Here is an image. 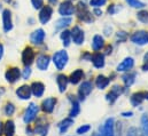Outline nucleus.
Wrapping results in <instances>:
<instances>
[{
    "mask_svg": "<svg viewBox=\"0 0 148 136\" xmlns=\"http://www.w3.org/2000/svg\"><path fill=\"white\" fill-rule=\"evenodd\" d=\"M75 13L77 15V17L85 22V23H92L93 22V16H92V13L90 12V9L87 8V6L83 2V1H79L75 8Z\"/></svg>",
    "mask_w": 148,
    "mask_h": 136,
    "instance_id": "nucleus-1",
    "label": "nucleus"
},
{
    "mask_svg": "<svg viewBox=\"0 0 148 136\" xmlns=\"http://www.w3.org/2000/svg\"><path fill=\"white\" fill-rule=\"evenodd\" d=\"M68 61H69V56L66 50H59L53 55V62L58 70H63Z\"/></svg>",
    "mask_w": 148,
    "mask_h": 136,
    "instance_id": "nucleus-2",
    "label": "nucleus"
},
{
    "mask_svg": "<svg viewBox=\"0 0 148 136\" xmlns=\"http://www.w3.org/2000/svg\"><path fill=\"white\" fill-rule=\"evenodd\" d=\"M75 7L73 1L70 0H64L60 3L59 6V14L61 16H66V17H70L71 15H74L75 13Z\"/></svg>",
    "mask_w": 148,
    "mask_h": 136,
    "instance_id": "nucleus-3",
    "label": "nucleus"
},
{
    "mask_svg": "<svg viewBox=\"0 0 148 136\" xmlns=\"http://www.w3.org/2000/svg\"><path fill=\"white\" fill-rule=\"evenodd\" d=\"M52 15H53V8L52 6L49 5H44L41 8H40V12H39V21L41 24H47L51 18H52Z\"/></svg>",
    "mask_w": 148,
    "mask_h": 136,
    "instance_id": "nucleus-4",
    "label": "nucleus"
},
{
    "mask_svg": "<svg viewBox=\"0 0 148 136\" xmlns=\"http://www.w3.org/2000/svg\"><path fill=\"white\" fill-rule=\"evenodd\" d=\"M35 57H36V53L32 47H25L24 50L22 52V62L25 67H30L34 61H35Z\"/></svg>",
    "mask_w": 148,
    "mask_h": 136,
    "instance_id": "nucleus-5",
    "label": "nucleus"
},
{
    "mask_svg": "<svg viewBox=\"0 0 148 136\" xmlns=\"http://www.w3.org/2000/svg\"><path fill=\"white\" fill-rule=\"evenodd\" d=\"M71 33V40L74 41L76 45H82L85 40V33H84V30L78 27V25H75L74 28L71 29L70 31Z\"/></svg>",
    "mask_w": 148,
    "mask_h": 136,
    "instance_id": "nucleus-6",
    "label": "nucleus"
},
{
    "mask_svg": "<svg viewBox=\"0 0 148 136\" xmlns=\"http://www.w3.org/2000/svg\"><path fill=\"white\" fill-rule=\"evenodd\" d=\"M38 106L35 103H30V105L28 106V109L25 110V113H24V122L25 124H30L31 121H34L36 119L38 114Z\"/></svg>",
    "mask_w": 148,
    "mask_h": 136,
    "instance_id": "nucleus-7",
    "label": "nucleus"
},
{
    "mask_svg": "<svg viewBox=\"0 0 148 136\" xmlns=\"http://www.w3.org/2000/svg\"><path fill=\"white\" fill-rule=\"evenodd\" d=\"M131 41L136 45H139V46H144L148 44L147 42V32L144 31V30H139V31H136L133 32L131 35Z\"/></svg>",
    "mask_w": 148,
    "mask_h": 136,
    "instance_id": "nucleus-8",
    "label": "nucleus"
},
{
    "mask_svg": "<svg viewBox=\"0 0 148 136\" xmlns=\"http://www.w3.org/2000/svg\"><path fill=\"white\" fill-rule=\"evenodd\" d=\"M2 27H3L5 32H9L13 29L12 13L9 9H3V12H2Z\"/></svg>",
    "mask_w": 148,
    "mask_h": 136,
    "instance_id": "nucleus-9",
    "label": "nucleus"
},
{
    "mask_svg": "<svg viewBox=\"0 0 148 136\" xmlns=\"http://www.w3.org/2000/svg\"><path fill=\"white\" fill-rule=\"evenodd\" d=\"M92 89H93L92 82H90V81H84V82L79 86V88H78V97H79V100H85V99L91 94Z\"/></svg>",
    "mask_w": 148,
    "mask_h": 136,
    "instance_id": "nucleus-10",
    "label": "nucleus"
},
{
    "mask_svg": "<svg viewBox=\"0 0 148 136\" xmlns=\"http://www.w3.org/2000/svg\"><path fill=\"white\" fill-rule=\"evenodd\" d=\"M123 93V88L119 86V85H115L112 88L110 89V92L107 94V101L110 103V104H114L115 101L119 97V95Z\"/></svg>",
    "mask_w": 148,
    "mask_h": 136,
    "instance_id": "nucleus-11",
    "label": "nucleus"
},
{
    "mask_svg": "<svg viewBox=\"0 0 148 136\" xmlns=\"http://www.w3.org/2000/svg\"><path fill=\"white\" fill-rule=\"evenodd\" d=\"M5 77H6V80H7L8 82L14 84L15 81H17V80L20 79V77H21V71H20L18 68H10L7 70Z\"/></svg>",
    "mask_w": 148,
    "mask_h": 136,
    "instance_id": "nucleus-12",
    "label": "nucleus"
},
{
    "mask_svg": "<svg viewBox=\"0 0 148 136\" xmlns=\"http://www.w3.org/2000/svg\"><path fill=\"white\" fill-rule=\"evenodd\" d=\"M45 37H46V33L42 29H37L35 30L31 35H30V40L34 45H41L45 40Z\"/></svg>",
    "mask_w": 148,
    "mask_h": 136,
    "instance_id": "nucleus-13",
    "label": "nucleus"
},
{
    "mask_svg": "<svg viewBox=\"0 0 148 136\" xmlns=\"http://www.w3.org/2000/svg\"><path fill=\"white\" fill-rule=\"evenodd\" d=\"M133 67H134V60L132 57H126L117 65V71L118 72H129Z\"/></svg>",
    "mask_w": 148,
    "mask_h": 136,
    "instance_id": "nucleus-14",
    "label": "nucleus"
},
{
    "mask_svg": "<svg viewBox=\"0 0 148 136\" xmlns=\"http://www.w3.org/2000/svg\"><path fill=\"white\" fill-rule=\"evenodd\" d=\"M56 102L58 101H56L55 97H48V99L44 100L42 103H41L42 111L46 112V113H52L53 110H54V107H55V105H56Z\"/></svg>",
    "mask_w": 148,
    "mask_h": 136,
    "instance_id": "nucleus-15",
    "label": "nucleus"
},
{
    "mask_svg": "<svg viewBox=\"0 0 148 136\" xmlns=\"http://www.w3.org/2000/svg\"><path fill=\"white\" fill-rule=\"evenodd\" d=\"M90 60H91V62L93 63L94 68L101 69L105 67V55L101 54V53H99V52H97L95 54L91 55V58H90Z\"/></svg>",
    "mask_w": 148,
    "mask_h": 136,
    "instance_id": "nucleus-16",
    "label": "nucleus"
},
{
    "mask_svg": "<svg viewBox=\"0 0 148 136\" xmlns=\"http://www.w3.org/2000/svg\"><path fill=\"white\" fill-rule=\"evenodd\" d=\"M31 87L30 86H27V85H23L21 86L20 88L16 89V95L21 99V100H29L31 97Z\"/></svg>",
    "mask_w": 148,
    "mask_h": 136,
    "instance_id": "nucleus-17",
    "label": "nucleus"
},
{
    "mask_svg": "<svg viewBox=\"0 0 148 136\" xmlns=\"http://www.w3.org/2000/svg\"><path fill=\"white\" fill-rule=\"evenodd\" d=\"M49 62H51V57H49L48 55L42 54V55H39V56L37 57V62H36V64H37V68L39 69L40 71H45V70L48 69Z\"/></svg>",
    "mask_w": 148,
    "mask_h": 136,
    "instance_id": "nucleus-18",
    "label": "nucleus"
},
{
    "mask_svg": "<svg viewBox=\"0 0 148 136\" xmlns=\"http://www.w3.org/2000/svg\"><path fill=\"white\" fill-rule=\"evenodd\" d=\"M105 47V39L100 34H95L92 40V49L94 52H99Z\"/></svg>",
    "mask_w": 148,
    "mask_h": 136,
    "instance_id": "nucleus-19",
    "label": "nucleus"
},
{
    "mask_svg": "<svg viewBox=\"0 0 148 136\" xmlns=\"http://www.w3.org/2000/svg\"><path fill=\"white\" fill-rule=\"evenodd\" d=\"M31 92L32 94L36 96V97H41L44 95V92H45V86L42 82H39V81H36L34 82L31 86Z\"/></svg>",
    "mask_w": 148,
    "mask_h": 136,
    "instance_id": "nucleus-20",
    "label": "nucleus"
},
{
    "mask_svg": "<svg viewBox=\"0 0 148 136\" xmlns=\"http://www.w3.org/2000/svg\"><path fill=\"white\" fill-rule=\"evenodd\" d=\"M103 136H115V125H114V119L109 118L107 119L105 127H103Z\"/></svg>",
    "mask_w": 148,
    "mask_h": 136,
    "instance_id": "nucleus-21",
    "label": "nucleus"
},
{
    "mask_svg": "<svg viewBox=\"0 0 148 136\" xmlns=\"http://www.w3.org/2000/svg\"><path fill=\"white\" fill-rule=\"evenodd\" d=\"M84 78V71L82 69H77L75 70L74 72L70 74L69 77V81L73 84V85H77L78 82H80V80Z\"/></svg>",
    "mask_w": 148,
    "mask_h": 136,
    "instance_id": "nucleus-22",
    "label": "nucleus"
},
{
    "mask_svg": "<svg viewBox=\"0 0 148 136\" xmlns=\"http://www.w3.org/2000/svg\"><path fill=\"white\" fill-rule=\"evenodd\" d=\"M56 82H58V86H59L60 92L63 93L67 89V85L69 82V78L66 74H59L56 77Z\"/></svg>",
    "mask_w": 148,
    "mask_h": 136,
    "instance_id": "nucleus-23",
    "label": "nucleus"
},
{
    "mask_svg": "<svg viewBox=\"0 0 148 136\" xmlns=\"http://www.w3.org/2000/svg\"><path fill=\"white\" fill-rule=\"evenodd\" d=\"M109 82H110V79L107 78V77H105V75H102V74L98 75L97 79H95V86L99 89H105L106 87H108Z\"/></svg>",
    "mask_w": 148,
    "mask_h": 136,
    "instance_id": "nucleus-24",
    "label": "nucleus"
},
{
    "mask_svg": "<svg viewBox=\"0 0 148 136\" xmlns=\"http://www.w3.org/2000/svg\"><path fill=\"white\" fill-rule=\"evenodd\" d=\"M73 20L71 17H66V16H62L61 18H59L55 23V29L56 30H60V29H64L67 27H69L71 24Z\"/></svg>",
    "mask_w": 148,
    "mask_h": 136,
    "instance_id": "nucleus-25",
    "label": "nucleus"
},
{
    "mask_svg": "<svg viewBox=\"0 0 148 136\" xmlns=\"http://www.w3.org/2000/svg\"><path fill=\"white\" fill-rule=\"evenodd\" d=\"M3 134L6 136H14L15 134V124L13 120H8L3 126Z\"/></svg>",
    "mask_w": 148,
    "mask_h": 136,
    "instance_id": "nucleus-26",
    "label": "nucleus"
},
{
    "mask_svg": "<svg viewBox=\"0 0 148 136\" xmlns=\"http://www.w3.org/2000/svg\"><path fill=\"white\" fill-rule=\"evenodd\" d=\"M70 100H71V103H73V107L70 110V113H69V117L70 118H75L79 114L80 112V107H79V102L77 99H73V96H70Z\"/></svg>",
    "mask_w": 148,
    "mask_h": 136,
    "instance_id": "nucleus-27",
    "label": "nucleus"
},
{
    "mask_svg": "<svg viewBox=\"0 0 148 136\" xmlns=\"http://www.w3.org/2000/svg\"><path fill=\"white\" fill-rule=\"evenodd\" d=\"M71 125H74V120H73V118H67V119H64L63 121H61L60 122V125H59V128H60V133L61 134H63V133H66L67 131H68V128L71 126Z\"/></svg>",
    "mask_w": 148,
    "mask_h": 136,
    "instance_id": "nucleus-28",
    "label": "nucleus"
},
{
    "mask_svg": "<svg viewBox=\"0 0 148 136\" xmlns=\"http://www.w3.org/2000/svg\"><path fill=\"white\" fill-rule=\"evenodd\" d=\"M136 75H137L136 72H129V73H126V74H124L122 77V79H123V81H124V84H125L126 87H130L134 82Z\"/></svg>",
    "mask_w": 148,
    "mask_h": 136,
    "instance_id": "nucleus-29",
    "label": "nucleus"
},
{
    "mask_svg": "<svg viewBox=\"0 0 148 136\" xmlns=\"http://www.w3.org/2000/svg\"><path fill=\"white\" fill-rule=\"evenodd\" d=\"M60 38H61L62 44H63L64 47H68L70 45V42H71V33H70V31L63 30L60 34Z\"/></svg>",
    "mask_w": 148,
    "mask_h": 136,
    "instance_id": "nucleus-30",
    "label": "nucleus"
},
{
    "mask_svg": "<svg viewBox=\"0 0 148 136\" xmlns=\"http://www.w3.org/2000/svg\"><path fill=\"white\" fill-rule=\"evenodd\" d=\"M144 96H143V92H139V93H134L132 96H131V103L133 106H138L139 104L144 102Z\"/></svg>",
    "mask_w": 148,
    "mask_h": 136,
    "instance_id": "nucleus-31",
    "label": "nucleus"
},
{
    "mask_svg": "<svg viewBox=\"0 0 148 136\" xmlns=\"http://www.w3.org/2000/svg\"><path fill=\"white\" fill-rule=\"evenodd\" d=\"M126 3L132 7V8H136V9H144L145 8V2H143L141 0H125Z\"/></svg>",
    "mask_w": 148,
    "mask_h": 136,
    "instance_id": "nucleus-32",
    "label": "nucleus"
},
{
    "mask_svg": "<svg viewBox=\"0 0 148 136\" xmlns=\"http://www.w3.org/2000/svg\"><path fill=\"white\" fill-rule=\"evenodd\" d=\"M141 129H143V135L148 136V116L144 114L141 117Z\"/></svg>",
    "mask_w": 148,
    "mask_h": 136,
    "instance_id": "nucleus-33",
    "label": "nucleus"
},
{
    "mask_svg": "<svg viewBox=\"0 0 148 136\" xmlns=\"http://www.w3.org/2000/svg\"><path fill=\"white\" fill-rule=\"evenodd\" d=\"M137 18L143 23H148V12L144 10V9L139 10L138 14H137Z\"/></svg>",
    "mask_w": 148,
    "mask_h": 136,
    "instance_id": "nucleus-34",
    "label": "nucleus"
},
{
    "mask_svg": "<svg viewBox=\"0 0 148 136\" xmlns=\"http://www.w3.org/2000/svg\"><path fill=\"white\" fill-rule=\"evenodd\" d=\"M108 0H90V5L94 8H101L107 3Z\"/></svg>",
    "mask_w": 148,
    "mask_h": 136,
    "instance_id": "nucleus-35",
    "label": "nucleus"
},
{
    "mask_svg": "<svg viewBox=\"0 0 148 136\" xmlns=\"http://www.w3.org/2000/svg\"><path fill=\"white\" fill-rule=\"evenodd\" d=\"M127 33L125 32V31H118L117 33H116V39H117V41H121V42H124V41H126V39H127Z\"/></svg>",
    "mask_w": 148,
    "mask_h": 136,
    "instance_id": "nucleus-36",
    "label": "nucleus"
},
{
    "mask_svg": "<svg viewBox=\"0 0 148 136\" xmlns=\"http://www.w3.org/2000/svg\"><path fill=\"white\" fill-rule=\"evenodd\" d=\"M14 112H15V106H14L12 103H8V104L5 106V114L9 117V116H12Z\"/></svg>",
    "mask_w": 148,
    "mask_h": 136,
    "instance_id": "nucleus-37",
    "label": "nucleus"
},
{
    "mask_svg": "<svg viewBox=\"0 0 148 136\" xmlns=\"http://www.w3.org/2000/svg\"><path fill=\"white\" fill-rule=\"evenodd\" d=\"M90 129H91V126H90V125H83V126H80L79 128H77L76 133H77L78 135H83V134H86Z\"/></svg>",
    "mask_w": 148,
    "mask_h": 136,
    "instance_id": "nucleus-38",
    "label": "nucleus"
},
{
    "mask_svg": "<svg viewBox=\"0 0 148 136\" xmlns=\"http://www.w3.org/2000/svg\"><path fill=\"white\" fill-rule=\"evenodd\" d=\"M121 8H122V7H118V5L111 3L110 6L108 7V10H107V12H108V14H109V15H115L118 10H121Z\"/></svg>",
    "mask_w": 148,
    "mask_h": 136,
    "instance_id": "nucleus-39",
    "label": "nucleus"
},
{
    "mask_svg": "<svg viewBox=\"0 0 148 136\" xmlns=\"http://www.w3.org/2000/svg\"><path fill=\"white\" fill-rule=\"evenodd\" d=\"M31 3L35 9H40L44 6V0H31Z\"/></svg>",
    "mask_w": 148,
    "mask_h": 136,
    "instance_id": "nucleus-40",
    "label": "nucleus"
},
{
    "mask_svg": "<svg viewBox=\"0 0 148 136\" xmlns=\"http://www.w3.org/2000/svg\"><path fill=\"white\" fill-rule=\"evenodd\" d=\"M137 134H138L137 128H136V127H131V128H129L126 136H137Z\"/></svg>",
    "mask_w": 148,
    "mask_h": 136,
    "instance_id": "nucleus-41",
    "label": "nucleus"
},
{
    "mask_svg": "<svg viewBox=\"0 0 148 136\" xmlns=\"http://www.w3.org/2000/svg\"><path fill=\"white\" fill-rule=\"evenodd\" d=\"M143 70L144 71H148V52L144 56V65H143Z\"/></svg>",
    "mask_w": 148,
    "mask_h": 136,
    "instance_id": "nucleus-42",
    "label": "nucleus"
},
{
    "mask_svg": "<svg viewBox=\"0 0 148 136\" xmlns=\"http://www.w3.org/2000/svg\"><path fill=\"white\" fill-rule=\"evenodd\" d=\"M30 74H31V70H30L29 67H27V68L24 69V71H23V78L24 79H28L30 77Z\"/></svg>",
    "mask_w": 148,
    "mask_h": 136,
    "instance_id": "nucleus-43",
    "label": "nucleus"
},
{
    "mask_svg": "<svg viewBox=\"0 0 148 136\" xmlns=\"http://www.w3.org/2000/svg\"><path fill=\"white\" fill-rule=\"evenodd\" d=\"M93 14H94L95 16H101V15H102V10H101L100 8H94Z\"/></svg>",
    "mask_w": 148,
    "mask_h": 136,
    "instance_id": "nucleus-44",
    "label": "nucleus"
},
{
    "mask_svg": "<svg viewBox=\"0 0 148 136\" xmlns=\"http://www.w3.org/2000/svg\"><path fill=\"white\" fill-rule=\"evenodd\" d=\"M111 49H112V47H111L110 45H108V46L106 47V54H110Z\"/></svg>",
    "mask_w": 148,
    "mask_h": 136,
    "instance_id": "nucleus-45",
    "label": "nucleus"
},
{
    "mask_svg": "<svg viewBox=\"0 0 148 136\" xmlns=\"http://www.w3.org/2000/svg\"><path fill=\"white\" fill-rule=\"evenodd\" d=\"M122 116H124V117H132L133 113H132V112H123Z\"/></svg>",
    "mask_w": 148,
    "mask_h": 136,
    "instance_id": "nucleus-46",
    "label": "nucleus"
},
{
    "mask_svg": "<svg viewBox=\"0 0 148 136\" xmlns=\"http://www.w3.org/2000/svg\"><path fill=\"white\" fill-rule=\"evenodd\" d=\"M2 55H3V46L0 44V60L2 58Z\"/></svg>",
    "mask_w": 148,
    "mask_h": 136,
    "instance_id": "nucleus-47",
    "label": "nucleus"
},
{
    "mask_svg": "<svg viewBox=\"0 0 148 136\" xmlns=\"http://www.w3.org/2000/svg\"><path fill=\"white\" fill-rule=\"evenodd\" d=\"M2 133H3V125H2V122L0 121V136L2 135Z\"/></svg>",
    "mask_w": 148,
    "mask_h": 136,
    "instance_id": "nucleus-48",
    "label": "nucleus"
},
{
    "mask_svg": "<svg viewBox=\"0 0 148 136\" xmlns=\"http://www.w3.org/2000/svg\"><path fill=\"white\" fill-rule=\"evenodd\" d=\"M143 96H144V100H148V93L143 92Z\"/></svg>",
    "mask_w": 148,
    "mask_h": 136,
    "instance_id": "nucleus-49",
    "label": "nucleus"
},
{
    "mask_svg": "<svg viewBox=\"0 0 148 136\" xmlns=\"http://www.w3.org/2000/svg\"><path fill=\"white\" fill-rule=\"evenodd\" d=\"M48 2H49V3H52V5H54V3H56V2H58V0H48Z\"/></svg>",
    "mask_w": 148,
    "mask_h": 136,
    "instance_id": "nucleus-50",
    "label": "nucleus"
},
{
    "mask_svg": "<svg viewBox=\"0 0 148 136\" xmlns=\"http://www.w3.org/2000/svg\"><path fill=\"white\" fill-rule=\"evenodd\" d=\"M3 1L7 2V3H10V2H12V0H3Z\"/></svg>",
    "mask_w": 148,
    "mask_h": 136,
    "instance_id": "nucleus-51",
    "label": "nucleus"
},
{
    "mask_svg": "<svg viewBox=\"0 0 148 136\" xmlns=\"http://www.w3.org/2000/svg\"><path fill=\"white\" fill-rule=\"evenodd\" d=\"M92 136H100V135H98V134H94V135H92Z\"/></svg>",
    "mask_w": 148,
    "mask_h": 136,
    "instance_id": "nucleus-52",
    "label": "nucleus"
},
{
    "mask_svg": "<svg viewBox=\"0 0 148 136\" xmlns=\"http://www.w3.org/2000/svg\"><path fill=\"white\" fill-rule=\"evenodd\" d=\"M147 42H148V32H147Z\"/></svg>",
    "mask_w": 148,
    "mask_h": 136,
    "instance_id": "nucleus-53",
    "label": "nucleus"
},
{
    "mask_svg": "<svg viewBox=\"0 0 148 136\" xmlns=\"http://www.w3.org/2000/svg\"><path fill=\"white\" fill-rule=\"evenodd\" d=\"M42 136H45V135H42Z\"/></svg>",
    "mask_w": 148,
    "mask_h": 136,
    "instance_id": "nucleus-54",
    "label": "nucleus"
}]
</instances>
